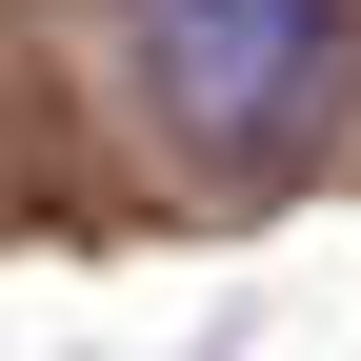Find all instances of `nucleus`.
Segmentation results:
<instances>
[{"label":"nucleus","mask_w":361,"mask_h":361,"mask_svg":"<svg viewBox=\"0 0 361 361\" xmlns=\"http://www.w3.org/2000/svg\"><path fill=\"white\" fill-rule=\"evenodd\" d=\"M141 80L201 161H301L341 121V0H141Z\"/></svg>","instance_id":"1"}]
</instances>
